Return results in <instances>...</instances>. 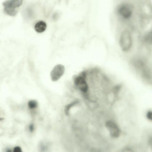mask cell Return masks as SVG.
<instances>
[{"instance_id": "1", "label": "cell", "mask_w": 152, "mask_h": 152, "mask_svg": "<svg viewBox=\"0 0 152 152\" xmlns=\"http://www.w3.org/2000/svg\"><path fill=\"white\" fill-rule=\"evenodd\" d=\"M23 2V0H7L3 3L4 11L9 16L15 17L18 12L17 8L22 6Z\"/></svg>"}, {"instance_id": "2", "label": "cell", "mask_w": 152, "mask_h": 152, "mask_svg": "<svg viewBox=\"0 0 152 152\" xmlns=\"http://www.w3.org/2000/svg\"><path fill=\"white\" fill-rule=\"evenodd\" d=\"M119 44L122 50L125 52L129 51L132 45V38L130 33L125 30L121 33L119 40Z\"/></svg>"}, {"instance_id": "3", "label": "cell", "mask_w": 152, "mask_h": 152, "mask_svg": "<svg viewBox=\"0 0 152 152\" xmlns=\"http://www.w3.org/2000/svg\"><path fill=\"white\" fill-rule=\"evenodd\" d=\"M86 73L83 72L80 75L75 77L74 83L82 92L86 93L87 92L88 86L86 80Z\"/></svg>"}, {"instance_id": "4", "label": "cell", "mask_w": 152, "mask_h": 152, "mask_svg": "<svg viewBox=\"0 0 152 152\" xmlns=\"http://www.w3.org/2000/svg\"><path fill=\"white\" fill-rule=\"evenodd\" d=\"M118 11L120 16L125 19H128L131 16L133 12V8L130 5L126 4L120 6Z\"/></svg>"}, {"instance_id": "5", "label": "cell", "mask_w": 152, "mask_h": 152, "mask_svg": "<svg viewBox=\"0 0 152 152\" xmlns=\"http://www.w3.org/2000/svg\"><path fill=\"white\" fill-rule=\"evenodd\" d=\"M65 71L64 66L58 65L53 69L50 74L52 80L54 82L58 80L63 75Z\"/></svg>"}, {"instance_id": "6", "label": "cell", "mask_w": 152, "mask_h": 152, "mask_svg": "<svg viewBox=\"0 0 152 152\" xmlns=\"http://www.w3.org/2000/svg\"><path fill=\"white\" fill-rule=\"evenodd\" d=\"M106 127L112 137L116 138L120 134V130L117 126L113 121H109L106 124Z\"/></svg>"}, {"instance_id": "7", "label": "cell", "mask_w": 152, "mask_h": 152, "mask_svg": "<svg viewBox=\"0 0 152 152\" xmlns=\"http://www.w3.org/2000/svg\"><path fill=\"white\" fill-rule=\"evenodd\" d=\"M47 28L46 23L43 21H40L37 22L35 25V29L36 31L38 33H42L44 32Z\"/></svg>"}, {"instance_id": "8", "label": "cell", "mask_w": 152, "mask_h": 152, "mask_svg": "<svg viewBox=\"0 0 152 152\" xmlns=\"http://www.w3.org/2000/svg\"><path fill=\"white\" fill-rule=\"evenodd\" d=\"M38 103L35 100L29 101L28 102V106L30 109H33L37 107Z\"/></svg>"}, {"instance_id": "9", "label": "cell", "mask_w": 152, "mask_h": 152, "mask_svg": "<svg viewBox=\"0 0 152 152\" xmlns=\"http://www.w3.org/2000/svg\"><path fill=\"white\" fill-rule=\"evenodd\" d=\"M78 102V101H75L66 106L65 109V114L67 115H68L69 114L70 109L72 107V106H74V105H75V104H77Z\"/></svg>"}, {"instance_id": "10", "label": "cell", "mask_w": 152, "mask_h": 152, "mask_svg": "<svg viewBox=\"0 0 152 152\" xmlns=\"http://www.w3.org/2000/svg\"><path fill=\"white\" fill-rule=\"evenodd\" d=\"M14 152H22V149L19 146H17L14 147L13 149Z\"/></svg>"}, {"instance_id": "11", "label": "cell", "mask_w": 152, "mask_h": 152, "mask_svg": "<svg viewBox=\"0 0 152 152\" xmlns=\"http://www.w3.org/2000/svg\"><path fill=\"white\" fill-rule=\"evenodd\" d=\"M152 112L151 111L149 112L147 114V116L148 119L150 120H152Z\"/></svg>"}, {"instance_id": "12", "label": "cell", "mask_w": 152, "mask_h": 152, "mask_svg": "<svg viewBox=\"0 0 152 152\" xmlns=\"http://www.w3.org/2000/svg\"><path fill=\"white\" fill-rule=\"evenodd\" d=\"M29 130L30 132H33L34 130V126L33 124L30 125L29 126Z\"/></svg>"}, {"instance_id": "13", "label": "cell", "mask_w": 152, "mask_h": 152, "mask_svg": "<svg viewBox=\"0 0 152 152\" xmlns=\"http://www.w3.org/2000/svg\"><path fill=\"white\" fill-rule=\"evenodd\" d=\"M7 151L8 152H10L11 151V150L10 149H7Z\"/></svg>"}, {"instance_id": "14", "label": "cell", "mask_w": 152, "mask_h": 152, "mask_svg": "<svg viewBox=\"0 0 152 152\" xmlns=\"http://www.w3.org/2000/svg\"><path fill=\"white\" fill-rule=\"evenodd\" d=\"M3 119L2 118H0V120H2Z\"/></svg>"}]
</instances>
